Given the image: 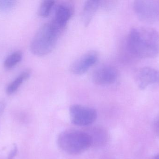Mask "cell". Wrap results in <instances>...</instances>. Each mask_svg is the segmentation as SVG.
I'll list each match as a JSON object with an SVG mask.
<instances>
[{
    "label": "cell",
    "instance_id": "obj_1",
    "mask_svg": "<svg viewBox=\"0 0 159 159\" xmlns=\"http://www.w3.org/2000/svg\"><path fill=\"white\" fill-rule=\"evenodd\" d=\"M127 45L129 52L135 58H155L159 54V33L148 27L132 28L128 35Z\"/></svg>",
    "mask_w": 159,
    "mask_h": 159
},
{
    "label": "cell",
    "instance_id": "obj_2",
    "mask_svg": "<svg viewBox=\"0 0 159 159\" xmlns=\"http://www.w3.org/2000/svg\"><path fill=\"white\" fill-rule=\"evenodd\" d=\"M63 30L52 21L43 24L38 30L32 41V53L40 57L49 54L55 48L58 39Z\"/></svg>",
    "mask_w": 159,
    "mask_h": 159
},
{
    "label": "cell",
    "instance_id": "obj_3",
    "mask_svg": "<svg viewBox=\"0 0 159 159\" xmlns=\"http://www.w3.org/2000/svg\"><path fill=\"white\" fill-rule=\"evenodd\" d=\"M57 144L63 152L71 155L81 154L91 147L89 137L85 131L67 129L59 135Z\"/></svg>",
    "mask_w": 159,
    "mask_h": 159
},
{
    "label": "cell",
    "instance_id": "obj_4",
    "mask_svg": "<svg viewBox=\"0 0 159 159\" xmlns=\"http://www.w3.org/2000/svg\"><path fill=\"white\" fill-rule=\"evenodd\" d=\"M134 9L142 21L153 23L159 21V1L140 0L134 2Z\"/></svg>",
    "mask_w": 159,
    "mask_h": 159
},
{
    "label": "cell",
    "instance_id": "obj_5",
    "mask_svg": "<svg viewBox=\"0 0 159 159\" xmlns=\"http://www.w3.org/2000/svg\"><path fill=\"white\" fill-rule=\"evenodd\" d=\"M72 122L76 126L86 127L92 124L96 120L97 114L91 107L80 105H73L70 108Z\"/></svg>",
    "mask_w": 159,
    "mask_h": 159
},
{
    "label": "cell",
    "instance_id": "obj_6",
    "mask_svg": "<svg viewBox=\"0 0 159 159\" xmlns=\"http://www.w3.org/2000/svg\"><path fill=\"white\" fill-rule=\"evenodd\" d=\"M137 84L142 90L159 86V71L150 67L141 68L137 73Z\"/></svg>",
    "mask_w": 159,
    "mask_h": 159
},
{
    "label": "cell",
    "instance_id": "obj_7",
    "mask_svg": "<svg viewBox=\"0 0 159 159\" xmlns=\"http://www.w3.org/2000/svg\"><path fill=\"white\" fill-rule=\"evenodd\" d=\"M98 53L95 51H90L75 60L70 67V71L75 75L85 73L98 60Z\"/></svg>",
    "mask_w": 159,
    "mask_h": 159
},
{
    "label": "cell",
    "instance_id": "obj_8",
    "mask_svg": "<svg viewBox=\"0 0 159 159\" xmlns=\"http://www.w3.org/2000/svg\"><path fill=\"white\" fill-rule=\"evenodd\" d=\"M116 69L109 65L102 66L94 71L92 76L93 82L97 85L103 86L113 84L117 78Z\"/></svg>",
    "mask_w": 159,
    "mask_h": 159
},
{
    "label": "cell",
    "instance_id": "obj_9",
    "mask_svg": "<svg viewBox=\"0 0 159 159\" xmlns=\"http://www.w3.org/2000/svg\"><path fill=\"white\" fill-rule=\"evenodd\" d=\"M84 131L89 137L91 147L102 146L108 141V133L102 127L97 126L89 127Z\"/></svg>",
    "mask_w": 159,
    "mask_h": 159
},
{
    "label": "cell",
    "instance_id": "obj_10",
    "mask_svg": "<svg viewBox=\"0 0 159 159\" xmlns=\"http://www.w3.org/2000/svg\"><path fill=\"white\" fill-rule=\"evenodd\" d=\"M72 15L73 9L71 7L66 4H61L56 8L55 17L52 21L64 30Z\"/></svg>",
    "mask_w": 159,
    "mask_h": 159
},
{
    "label": "cell",
    "instance_id": "obj_11",
    "mask_svg": "<svg viewBox=\"0 0 159 159\" xmlns=\"http://www.w3.org/2000/svg\"><path fill=\"white\" fill-rule=\"evenodd\" d=\"M100 1H88L84 4L81 12V19L84 26H88L100 6Z\"/></svg>",
    "mask_w": 159,
    "mask_h": 159
},
{
    "label": "cell",
    "instance_id": "obj_12",
    "mask_svg": "<svg viewBox=\"0 0 159 159\" xmlns=\"http://www.w3.org/2000/svg\"><path fill=\"white\" fill-rule=\"evenodd\" d=\"M30 75V72L29 71H25L21 73L7 86L6 89L7 93L8 95H11L15 93L23 84V82L29 78Z\"/></svg>",
    "mask_w": 159,
    "mask_h": 159
},
{
    "label": "cell",
    "instance_id": "obj_13",
    "mask_svg": "<svg viewBox=\"0 0 159 159\" xmlns=\"http://www.w3.org/2000/svg\"><path fill=\"white\" fill-rule=\"evenodd\" d=\"M22 58V54L19 51H16L9 55L5 60L4 66L7 69H10L16 66L21 61Z\"/></svg>",
    "mask_w": 159,
    "mask_h": 159
},
{
    "label": "cell",
    "instance_id": "obj_14",
    "mask_svg": "<svg viewBox=\"0 0 159 159\" xmlns=\"http://www.w3.org/2000/svg\"><path fill=\"white\" fill-rule=\"evenodd\" d=\"M55 3V1L51 0H46L42 2L38 10L39 16L43 17L48 16Z\"/></svg>",
    "mask_w": 159,
    "mask_h": 159
},
{
    "label": "cell",
    "instance_id": "obj_15",
    "mask_svg": "<svg viewBox=\"0 0 159 159\" xmlns=\"http://www.w3.org/2000/svg\"><path fill=\"white\" fill-rule=\"evenodd\" d=\"M16 1L0 0V11L5 12L12 10L16 6Z\"/></svg>",
    "mask_w": 159,
    "mask_h": 159
},
{
    "label": "cell",
    "instance_id": "obj_16",
    "mask_svg": "<svg viewBox=\"0 0 159 159\" xmlns=\"http://www.w3.org/2000/svg\"><path fill=\"white\" fill-rule=\"evenodd\" d=\"M154 129L155 133L159 137V116L155 121L154 125Z\"/></svg>",
    "mask_w": 159,
    "mask_h": 159
},
{
    "label": "cell",
    "instance_id": "obj_17",
    "mask_svg": "<svg viewBox=\"0 0 159 159\" xmlns=\"http://www.w3.org/2000/svg\"><path fill=\"white\" fill-rule=\"evenodd\" d=\"M17 153V148L16 146H14V148L11 150L8 156V159H14Z\"/></svg>",
    "mask_w": 159,
    "mask_h": 159
},
{
    "label": "cell",
    "instance_id": "obj_18",
    "mask_svg": "<svg viewBox=\"0 0 159 159\" xmlns=\"http://www.w3.org/2000/svg\"><path fill=\"white\" fill-rule=\"evenodd\" d=\"M153 159H159V154L157 155V156H155Z\"/></svg>",
    "mask_w": 159,
    "mask_h": 159
}]
</instances>
